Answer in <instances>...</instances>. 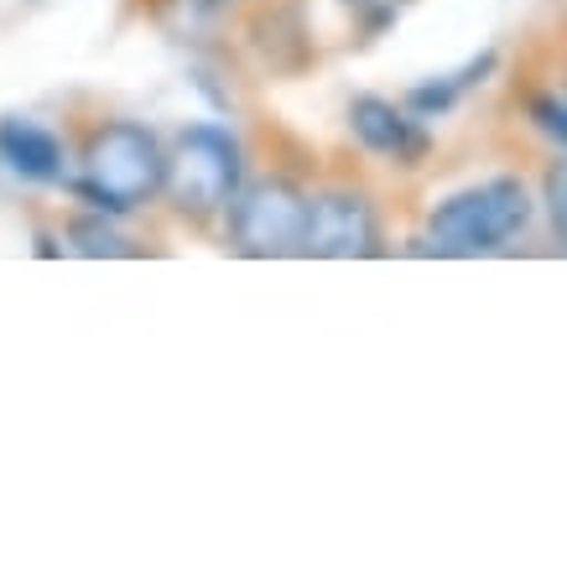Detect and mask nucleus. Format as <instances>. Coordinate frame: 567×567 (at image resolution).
<instances>
[{
    "mask_svg": "<svg viewBox=\"0 0 567 567\" xmlns=\"http://www.w3.org/2000/svg\"><path fill=\"white\" fill-rule=\"evenodd\" d=\"M532 219V193L520 177H489L474 188L453 193L427 219V250L437 256H484L516 240Z\"/></svg>",
    "mask_w": 567,
    "mask_h": 567,
    "instance_id": "obj_2",
    "label": "nucleus"
},
{
    "mask_svg": "<svg viewBox=\"0 0 567 567\" xmlns=\"http://www.w3.org/2000/svg\"><path fill=\"white\" fill-rule=\"evenodd\" d=\"M380 250V224L375 208L364 193L333 188L308 198V229H302V256H323V260H354V256H375Z\"/></svg>",
    "mask_w": 567,
    "mask_h": 567,
    "instance_id": "obj_5",
    "label": "nucleus"
},
{
    "mask_svg": "<svg viewBox=\"0 0 567 567\" xmlns=\"http://www.w3.org/2000/svg\"><path fill=\"white\" fill-rule=\"evenodd\" d=\"M162 193L173 198L177 214H219L240 193V146L219 125H188L167 152V177Z\"/></svg>",
    "mask_w": 567,
    "mask_h": 567,
    "instance_id": "obj_3",
    "label": "nucleus"
},
{
    "mask_svg": "<svg viewBox=\"0 0 567 567\" xmlns=\"http://www.w3.org/2000/svg\"><path fill=\"white\" fill-rule=\"evenodd\" d=\"M229 229L245 256H302V229H308V193L292 188L287 177H266L256 188L229 198Z\"/></svg>",
    "mask_w": 567,
    "mask_h": 567,
    "instance_id": "obj_4",
    "label": "nucleus"
},
{
    "mask_svg": "<svg viewBox=\"0 0 567 567\" xmlns=\"http://www.w3.org/2000/svg\"><path fill=\"white\" fill-rule=\"evenodd\" d=\"M79 193L104 214H131L152 204L167 177V152L162 141L136 121H104L89 131L84 156H79Z\"/></svg>",
    "mask_w": 567,
    "mask_h": 567,
    "instance_id": "obj_1",
    "label": "nucleus"
},
{
    "mask_svg": "<svg viewBox=\"0 0 567 567\" xmlns=\"http://www.w3.org/2000/svg\"><path fill=\"white\" fill-rule=\"evenodd\" d=\"M547 208H551L557 235L567 240V162H551V173H547Z\"/></svg>",
    "mask_w": 567,
    "mask_h": 567,
    "instance_id": "obj_10",
    "label": "nucleus"
},
{
    "mask_svg": "<svg viewBox=\"0 0 567 567\" xmlns=\"http://www.w3.org/2000/svg\"><path fill=\"white\" fill-rule=\"evenodd\" d=\"M489 69H495V52L474 58V63H468L464 73H453V79H443V84H422V89H412V100H406V104H412L416 115H443L447 104L458 100V94H464L468 84H480V79H484Z\"/></svg>",
    "mask_w": 567,
    "mask_h": 567,
    "instance_id": "obj_8",
    "label": "nucleus"
},
{
    "mask_svg": "<svg viewBox=\"0 0 567 567\" xmlns=\"http://www.w3.org/2000/svg\"><path fill=\"white\" fill-rule=\"evenodd\" d=\"M0 167L21 183H58L69 173V152L48 125L11 115V121H0Z\"/></svg>",
    "mask_w": 567,
    "mask_h": 567,
    "instance_id": "obj_7",
    "label": "nucleus"
},
{
    "mask_svg": "<svg viewBox=\"0 0 567 567\" xmlns=\"http://www.w3.org/2000/svg\"><path fill=\"white\" fill-rule=\"evenodd\" d=\"M69 240H73V250H79V256H131V240H121V235H115V229H110V224L104 219H79L69 229Z\"/></svg>",
    "mask_w": 567,
    "mask_h": 567,
    "instance_id": "obj_9",
    "label": "nucleus"
},
{
    "mask_svg": "<svg viewBox=\"0 0 567 567\" xmlns=\"http://www.w3.org/2000/svg\"><path fill=\"white\" fill-rule=\"evenodd\" d=\"M532 115H536V125H542L551 141H563L567 146V104L563 100H536Z\"/></svg>",
    "mask_w": 567,
    "mask_h": 567,
    "instance_id": "obj_11",
    "label": "nucleus"
},
{
    "mask_svg": "<svg viewBox=\"0 0 567 567\" xmlns=\"http://www.w3.org/2000/svg\"><path fill=\"white\" fill-rule=\"evenodd\" d=\"M349 125H354V136L375 156H391V162H422V156H427V131H422V121H412V115L391 100H375V94L354 100L349 104Z\"/></svg>",
    "mask_w": 567,
    "mask_h": 567,
    "instance_id": "obj_6",
    "label": "nucleus"
},
{
    "mask_svg": "<svg viewBox=\"0 0 567 567\" xmlns=\"http://www.w3.org/2000/svg\"><path fill=\"white\" fill-rule=\"evenodd\" d=\"M385 6H395V0H385Z\"/></svg>",
    "mask_w": 567,
    "mask_h": 567,
    "instance_id": "obj_12",
    "label": "nucleus"
}]
</instances>
